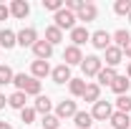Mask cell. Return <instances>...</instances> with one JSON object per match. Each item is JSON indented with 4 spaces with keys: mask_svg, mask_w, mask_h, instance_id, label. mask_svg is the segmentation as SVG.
I'll return each mask as SVG.
<instances>
[{
    "mask_svg": "<svg viewBox=\"0 0 131 129\" xmlns=\"http://www.w3.org/2000/svg\"><path fill=\"white\" fill-rule=\"evenodd\" d=\"M111 114H114L111 101H103V99H98L96 104H93V109H91V116H93L96 122H108V119H111Z\"/></svg>",
    "mask_w": 131,
    "mask_h": 129,
    "instance_id": "obj_3",
    "label": "cell"
},
{
    "mask_svg": "<svg viewBox=\"0 0 131 129\" xmlns=\"http://www.w3.org/2000/svg\"><path fill=\"white\" fill-rule=\"evenodd\" d=\"M111 41H116V48H124V46L131 41V35H129V31H124V28H121V31H116L114 35H111Z\"/></svg>",
    "mask_w": 131,
    "mask_h": 129,
    "instance_id": "obj_27",
    "label": "cell"
},
{
    "mask_svg": "<svg viewBox=\"0 0 131 129\" xmlns=\"http://www.w3.org/2000/svg\"><path fill=\"white\" fill-rule=\"evenodd\" d=\"M13 84L18 86V91H23L25 96H40V81L33 79V76H25V73H15Z\"/></svg>",
    "mask_w": 131,
    "mask_h": 129,
    "instance_id": "obj_1",
    "label": "cell"
},
{
    "mask_svg": "<svg viewBox=\"0 0 131 129\" xmlns=\"http://www.w3.org/2000/svg\"><path fill=\"white\" fill-rule=\"evenodd\" d=\"M33 109H35V114H40V116H48L50 109H53V101H50L48 96H35V104H33Z\"/></svg>",
    "mask_w": 131,
    "mask_h": 129,
    "instance_id": "obj_16",
    "label": "cell"
},
{
    "mask_svg": "<svg viewBox=\"0 0 131 129\" xmlns=\"http://www.w3.org/2000/svg\"><path fill=\"white\" fill-rule=\"evenodd\" d=\"M46 41H48L50 46H58V43L63 41V31H58L56 25H48V28H46Z\"/></svg>",
    "mask_w": 131,
    "mask_h": 129,
    "instance_id": "obj_24",
    "label": "cell"
},
{
    "mask_svg": "<svg viewBox=\"0 0 131 129\" xmlns=\"http://www.w3.org/2000/svg\"><path fill=\"white\" fill-rule=\"evenodd\" d=\"M71 41H73V46H78V48H81L86 41H91V33L86 31V25H76V28L71 31Z\"/></svg>",
    "mask_w": 131,
    "mask_h": 129,
    "instance_id": "obj_15",
    "label": "cell"
},
{
    "mask_svg": "<svg viewBox=\"0 0 131 129\" xmlns=\"http://www.w3.org/2000/svg\"><path fill=\"white\" fill-rule=\"evenodd\" d=\"M40 124H43V129H61V119L56 114H48V116L40 119Z\"/></svg>",
    "mask_w": 131,
    "mask_h": 129,
    "instance_id": "obj_29",
    "label": "cell"
},
{
    "mask_svg": "<svg viewBox=\"0 0 131 129\" xmlns=\"http://www.w3.org/2000/svg\"><path fill=\"white\" fill-rule=\"evenodd\" d=\"M129 23H131V15H129Z\"/></svg>",
    "mask_w": 131,
    "mask_h": 129,
    "instance_id": "obj_39",
    "label": "cell"
},
{
    "mask_svg": "<svg viewBox=\"0 0 131 129\" xmlns=\"http://www.w3.org/2000/svg\"><path fill=\"white\" fill-rule=\"evenodd\" d=\"M78 112V106H76V101H71V99H63L58 106H56V116L58 119H73Z\"/></svg>",
    "mask_w": 131,
    "mask_h": 129,
    "instance_id": "obj_5",
    "label": "cell"
},
{
    "mask_svg": "<svg viewBox=\"0 0 131 129\" xmlns=\"http://www.w3.org/2000/svg\"><path fill=\"white\" fill-rule=\"evenodd\" d=\"M18 35V46H23V48H33L35 43H38V33H35V28H23L20 33H15Z\"/></svg>",
    "mask_w": 131,
    "mask_h": 129,
    "instance_id": "obj_8",
    "label": "cell"
},
{
    "mask_svg": "<svg viewBox=\"0 0 131 129\" xmlns=\"http://www.w3.org/2000/svg\"><path fill=\"white\" fill-rule=\"evenodd\" d=\"M83 101H91V104H96L98 99H101V86L98 84H86V91H83Z\"/></svg>",
    "mask_w": 131,
    "mask_h": 129,
    "instance_id": "obj_21",
    "label": "cell"
},
{
    "mask_svg": "<svg viewBox=\"0 0 131 129\" xmlns=\"http://www.w3.org/2000/svg\"><path fill=\"white\" fill-rule=\"evenodd\" d=\"M83 76H98V71L103 68V61L98 58V56H83Z\"/></svg>",
    "mask_w": 131,
    "mask_h": 129,
    "instance_id": "obj_4",
    "label": "cell"
},
{
    "mask_svg": "<svg viewBox=\"0 0 131 129\" xmlns=\"http://www.w3.org/2000/svg\"><path fill=\"white\" fill-rule=\"evenodd\" d=\"M103 53H106V66H108V68H116V66L124 61V51H121V48H116L114 43H111L108 48L103 51Z\"/></svg>",
    "mask_w": 131,
    "mask_h": 129,
    "instance_id": "obj_11",
    "label": "cell"
},
{
    "mask_svg": "<svg viewBox=\"0 0 131 129\" xmlns=\"http://www.w3.org/2000/svg\"><path fill=\"white\" fill-rule=\"evenodd\" d=\"M53 20H56V23H53V25H56V28H58V31H73V28H76V20H78V18H76V13H71V10H58V13H53Z\"/></svg>",
    "mask_w": 131,
    "mask_h": 129,
    "instance_id": "obj_2",
    "label": "cell"
},
{
    "mask_svg": "<svg viewBox=\"0 0 131 129\" xmlns=\"http://www.w3.org/2000/svg\"><path fill=\"white\" fill-rule=\"evenodd\" d=\"M83 3H86V0H63V8L71 10V13H78V10L83 8Z\"/></svg>",
    "mask_w": 131,
    "mask_h": 129,
    "instance_id": "obj_33",
    "label": "cell"
},
{
    "mask_svg": "<svg viewBox=\"0 0 131 129\" xmlns=\"http://www.w3.org/2000/svg\"><path fill=\"white\" fill-rule=\"evenodd\" d=\"M73 122H76V129H93V116H91V112H76Z\"/></svg>",
    "mask_w": 131,
    "mask_h": 129,
    "instance_id": "obj_18",
    "label": "cell"
},
{
    "mask_svg": "<svg viewBox=\"0 0 131 129\" xmlns=\"http://www.w3.org/2000/svg\"><path fill=\"white\" fill-rule=\"evenodd\" d=\"M108 122H111V129H131V119H129V114L114 112Z\"/></svg>",
    "mask_w": 131,
    "mask_h": 129,
    "instance_id": "obj_17",
    "label": "cell"
},
{
    "mask_svg": "<svg viewBox=\"0 0 131 129\" xmlns=\"http://www.w3.org/2000/svg\"><path fill=\"white\" fill-rule=\"evenodd\" d=\"M116 112H121V114H131V96H129V94H124V96L116 99Z\"/></svg>",
    "mask_w": 131,
    "mask_h": 129,
    "instance_id": "obj_26",
    "label": "cell"
},
{
    "mask_svg": "<svg viewBox=\"0 0 131 129\" xmlns=\"http://www.w3.org/2000/svg\"><path fill=\"white\" fill-rule=\"evenodd\" d=\"M33 53H35V58H38V61H48L50 56H53V46L43 38V41H38V43L33 46Z\"/></svg>",
    "mask_w": 131,
    "mask_h": 129,
    "instance_id": "obj_12",
    "label": "cell"
},
{
    "mask_svg": "<svg viewBox=\"0 0 131 129\" xmlns=\"http://www.w3.org/2000/svg\"><path fill=\"white\" fill-rule=\"evenodd\" d=\"M50 79H53V84H66V81H71L73 79V76H71V66H66V63L56 66V68L50 71Z\"/></svg>",
    "mask_w": 131,
    "mask_h": 129,
    "instance_id": "obj_13",
    "label": "cell"
},
{
    "mask_svg": "<svg viewBox=\"0 0 131 129\" xmlns=\"http://www.w3.org/2000/svg\"><path fill=\"white\" fill-rule=\"evenodd\" d=\"M91 43H93V48L106 51L108 46H111V33H108V31H96V33H91Z\"/></svg>",
    "mask_w": 131,
    "mask_h": 129,
    "instance_id": "obj_9",
    "label": "cell"
},
{
    "mask_svg": "<svg viewBox=\"0 0 131 129\" xmlns=\"http://www.w3.org/2000/svg\"><path fill=\"white\" fill-rule=\"evenodd\" d=\"M35 116H38L35 109H33V106H25V109L20 112V122H23V124H33V122H35Z\"/></svg>",
    "mask_w": 131,
    "mask_h": 129,
    "instance_id": "obj_31",
    "label": "cell"
},
{
    "mask_svg": "<svg viewBox=\"0 0 131 129\" xmlns=\"http://www.w3.org/2000/svg\"><path fill=\"white\" fill-rule=\"evenodd\" d=\"M46 10H53V13H58V10H63V0H43L40 3Z\"/></svg>",
    "mask_w": 131,
    "mask_h": 129,
    "instance_id": "obj_32",
    "label": "cell"
},
{
    "mask_svg": "<svg viewBox=\"0 0 131 129\" xmlns=\"http://www.w3.org/2000/svg\"><path fill=\"white\" fill-rule=\"evenodd\" d=\"M8 18H10V8L0 3V20H8Z\"/></svg>",
    "mask_w": 131,
    "mask_h": 129,
    "instance_id": "obj_34",
    "label": "cell"
},
{
    "mask_svg": "<svg viewBox=\"0 0 131 129\" xmlns=\"http://www.w3.org/2000/svg\"><path fill=\"white\" fill-rule=\"evenodd\" d=\"M25 101H28V96H25L23 91H15V94L8 96V106H13V109H18V112H23V109H25Z\"/></svg>",
    "mask_w": 131,
    "mask_h": 129,
    "instance_id": "obj_23",
    "label": "cell"
},
{
    "mask_svg": "<svg viewBox=\"0 0 131 129\" xmlns=\"http://www.w3.org/2000/svg\"><path fill=\"white\" fill-rule=\"evenodd\" d=\"M114 13L116 15H131V0H116V5H114Z\"/></svg>",
    "mask_w": 131,
    "mask_h": 129,
    "instance_id": "obj_28",
    "label": "cell"
},
{
    "mask_svg": "<svg viewBox=\"0 0 131 129\" xmlns=\"http://www.w3.org/2000/svg\"><path fill=\"white\" fill-rule=\"evenodd\" d=\"M68 89H71L73 96H83V91H86V81H83V79H71V81H68Z\"/></svg>",
    "mask_w": 131,
    "mask_h": 129,
    "instance_id": "obj_25",
    "label": "cell"
},
{
    "mask_svg": "<svg viewBox=\"0 0 131 129\" xmlns=\"http://www.w3.org/2000/svg\"><path fill=\"white\" fill-rule=\"evenodd\" d=\"M121 51H124V56H126V58H131V41H129V43H126Z\"/></svg>",
    "mask_w": 131,
    "mask_h": 129,
    "instance_id": "obj_35",
    "label": "cell"
},
{
    "mask_svg": "<svg viewBox=\"0 0 131 129\" xmlns=\"http://www.w3.org/2000/svg\"><path fill=\"white\" fill-rule=\"evenodd\" d=\"M0 46H3L5 51H10L13 46H18V35H15L13 31H8V28H5V31H0Z\"/></svg>",
    "mask_w": 131,
    "mask_h": 129,
    "instance_id": "obj_22",
    "label": "cell"
},
{
    "mask_svg": "<svg viewBox=\"0 0 131 129\" xmlns=\"http://www.w3.org/2000/svg\"><path fill=\"white\" fill-rule=\"evenodd\" d=\"M8 8H10V15L18 18V20H25V18L30 15V5H28V0H13Z\"/></svg>",
    "mask_w": 131,
    "mask_h": 129,
    "instance_id": "obj_7",
    "label": "cell"
},
{
    "mask_svg": "<svg viewBox=\"0 0 131 129\" xmlns=\"http://www.w3.org/2000/svg\"><path fill=\"white\" fill-rule=\"evenodd\" d=\"M13 79H15L13 68H10V66H3V63H0V84H3V86H5V84H13Z\"/></svg>",
    "mask_w": 131,
    "mask_h": 129,
    "instance_id": "obj_30",
    "label": "cell"
},
{
    "mask_svg": "<svg viewBox=\"0 0 131 129\" xmlns=\"http://www.w3.org/2000/svg\"><path fill=\"white\" fill-rule=\"evenodd\" d=\"M129 89H131V81L126 79V76H116L114 84H111V91H114V94H118V96L129 94Z\"/></svg>",
    "mask_w": 131,
    "mask_h": 129,
    "instance_id": "obj_20",
    "label": "cell"
},
{
    "mask_svg": "<svg viewBox=\"0 0 131 129\" xmlns=\"http://www.w3.org/2000/svg\"><path fill=\"white\" fill-rule=\"evenodd\" d=\"M0 129H13V127H10V122H0Z\"/></svg>",
    "mask_w": 131,
    "mask_h": 129,
    "instance_id": "obj_37",
    "label": "cell"
},
{
    "mask_svg": "<svg viewBox=\"0 0 131 129\" xmlns=\"http://www.w3.org/2000/svg\"><path fill=\"white\" fill-rule=\"evenodd\" d=\"M5 104H8V99H5V94H0V112L5 109Z\"/></svg>",
    "mask_w": 131,
    "mask_h": 129,
    "instance_id": "obj_36",
    "label": "cell"
},
{
    "mask_svg": "<svg viewBox=\"0 0 131 129\" xmlns=\"http://www.w3.org/2000/svg\"><path fill=\"white\" fill-rule=\"evenodd\" d=\"M129 119H131V114H129Z\"/></svg>",
    "mask_w": 131,
    "mask_h": 129,
    "instance_id": "obj_40",
    "label": "cell"
},
{
    "mask_svg": "<svg viewBox=\"0 0 131 129\" xmlns=\"http://www.w3.org/2000/svg\"><path fill=\"white\" fill-rule=\"evenodd\" d=\"M50 71H53V68H50V63H48V61H38V58H35V61L30 63V76H33V79H38V81H40V79H46Z\"/></svg>",
    "mask_w": 131,
    "mask_h": 129,
    "instance_id": "obj_10",
    "label": "cell"
},
{
    "mask_svg": "<svg viewBox=\"0 0 131 129\" xmlns=\"http://www.w3.org/2000/svg\"><path fill=\"white\" fill-rule=\"evenodd\" d=\"M63 63H66V66H81V63H83V53H81V48L71 43V46L63 51Z\"/></svg>",
    "mask_w": 131,
    "mask_h": 129,
    "instance_id": "obj_6",
    "label": "cell"
},
{
    "mask_svg": "<svg viewBox=\"0 0 131 129\" xmlns=\"http://www.w3.org/2000/svg\"><path fill=\"white\" fill-rule=\"evenodd\" d=\"M76 18L83 20V23H91V20H96V18H98V8L93 5V3H83V8L76 13Z\"/></svg>",
    "mask_w": 131,
    "mask_h": 129,
    "instance_id": "obj_14",
    "label": "cell"
},
{
    "mask_svg": "<svg viewBox=\"0 0 131 129\" xmlns=\"http://www.w3.org/2000/svg\"><path fill=\"white\" fill-rule=\"evenodd\" d=\"M116 76H118V73H116V68H108V66H103V68L98 71V76H96V79H98V86H111Z\"/></svg>",
    "mask_w": 131,
    "mask_h": 129,
    "instance_id": "obj_19",
    "label": "cell"
},
{
    "mask_svg": "<svg viewBox=\"0 0 131 129\" xmlns=\"http://www.w3.org/2000/svg\"><path fill=\"white\" fill-rule=\"evenodd\" d=\"M126 79L131 81V61H129V66H126Z\"/></svg>",
    "mask_w": 131,
    "mask_h": 129,
    "instance_id": "obj_38",
    "label": "cell"
}]
</instances>
